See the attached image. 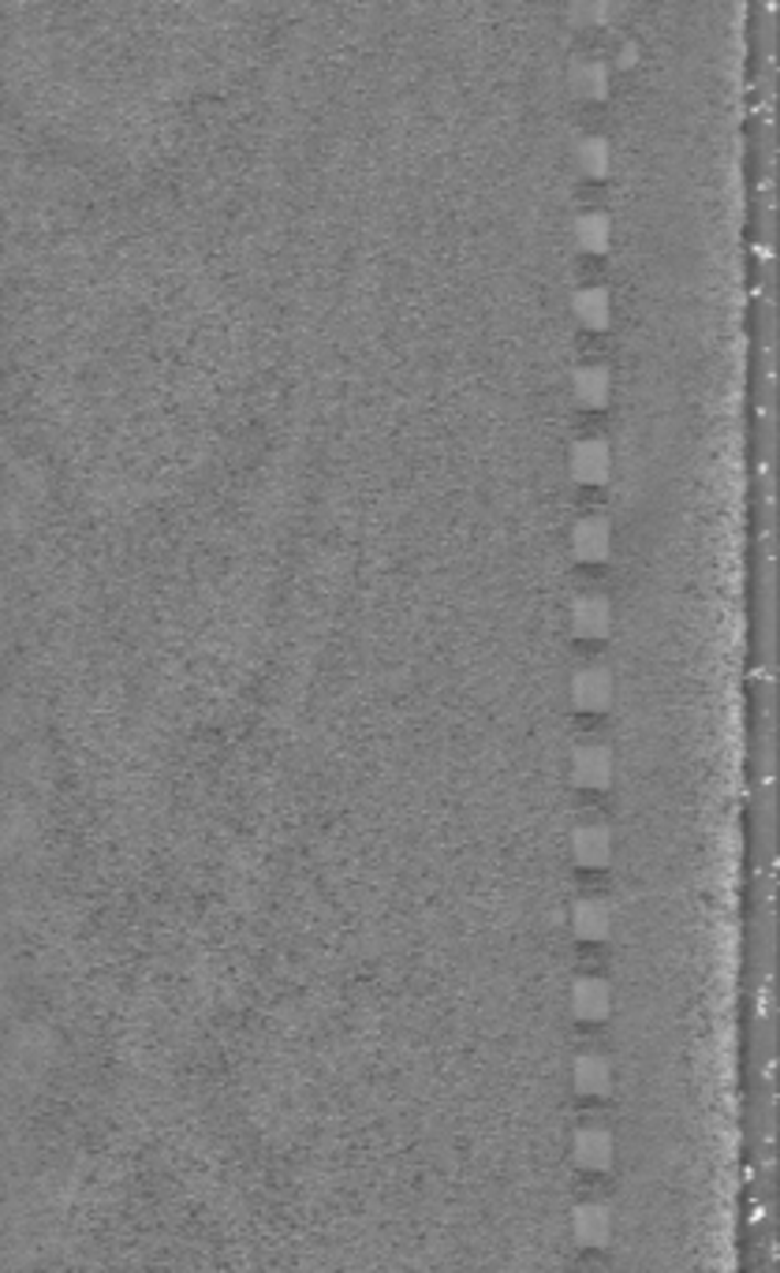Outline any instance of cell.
<instances>
[{
	"label": "cell",
	"instance_id": "cell-1",
	"mask_svg": "<svg viewBox=\"0 0 780 1273\" xmlns=\"http://www.w3.org/2000/svg\"><path fill=\"white\" fill-rule=\"evenodd\" d=\"M567 471L583 486H602L613 475V449L605 438H579L567 449Z\"/></svg>",
	"mask_w": 780,
	"mask_h": 1273
},
{
	"label": "cell",
	"instance_id": "cell-2",
	"mask_svg": "<svg viewBox=\"0 0 780 1273\" xmlns=\"http://www.w3.org/2000/svg\"><path fill=\"white\" fill-rule=\"evenodd\" d=\"M567 769H572V780L579 788H609L613 780V769H616V758H613V747L602 744V740H586L572 751V762H567Z\"/></svg>",
	"mask_w": 780,
	"mask_h": 1273
},
{
	"label": "cell",
	"instance_id": "cell-3",
	"mask_svg": "<svg viewBox=\"0 0 780 1273\" xmlns=\"http://www.w3.org/2000/svg\"><path fill=\"white\" fill-rule=\"evenodd\" d=\"M567 691H572V702L579 710H605L613 702V672L605 669L598 661H586L579 669L572 672V680H567Z\"/></svg>",
	"mask_w": 780,
	"mask_h": 1273
},
{
	"label": "cell",
	"instance_id": "cell-4",
	"mask_svg": "<svg viewBox=\"0 0 780 1273\" xmlns=\"http://www.w3.org/2000/svg\"><path fill=\"white\" fill-rule=\"evenodd\" d=\"M567 542L579 561H605L613 549V524L602 513H586L567 530Z\"/></svg>",
	"mask_w": 780,
	"mask_h": 1273
},
{
	"label": "cell",
	"instance_id": "cell-5",
	"mask_svg": "<svg viewBox=\"0 0 780 1273\" xmlns=\"http://www.w3.org/2000/svg\"><path fill=\"white\" fill-rule=\"evenodd\" d=\"M567 621H572L575 635H583V639H602V635H609V628H613L609 594H602V591L579 594L572 602V609H567Z\"/></svg>",
	"mask_w": 780,
	"mask_h": 1273
},
{
	"label": "cell",
	"instance_id": "cell-6",
	"mask_svg": "<svg viewBox=\"0 0 780 1273\" xmlns=\"http://www.w3.org/2000/svg\"><path fill=\"white\" fill-rule=\"evenodd\" d=\"M572 855L579 866H591V871H598V866H609L613 860V829L605 822H583L572 829Z\"/></svg>",
	"mask_w": 780,
	"mask_h": 1273
},
{
	"label": "cell",
	"instance_id": "cell-7",
	"mask_svg": "<svg viewBox=\"0 0 780 1273\" xmlns=\"http://www.w3.org/2000/svg\"><path fill=\"white\" fill-rule=\"evenodd\" d=\"M572 1154H575V1165H579V1169L605 1173L613 1165V1135L605 1132L602 1124H586L575 1132Z\"/></svg>",
	"mask_w": 780,
	"mask_h": 1273
},
{
	"label": "cell",
	"instance_id": "cell-8",
	"mask_svg": "<svg viewBox=\"0 0 780 1273\" xmlns=\"http://www.w3.org/2000/svg\"><path fill=\"white\" fill-rule=\"evenodd\" d=\"M609 1008H613L609 982L598 979V975L575 979V986H572V1012L583 1020V1024H602V1020L609 1016Z\"/></svg>",
	"mask_w": 780,
	"mask_h": 1273
},
{
	"label": "cell",
	"instance_id": "cell-9",
	"mask_svg": "<svg viewBox=\"0 0 780 1273\" xmlns=\"http://www.w3.org/2000/svg\"><path fill=\"white\" fill-rule=\"evenodd\" d=\"M572 314L586 330H605L613 322V295L605 284H579L572 292Z\"/></svg>",
	"mask_w": 780,
	"mask_h": 1273
},
{
	"label": "cell",
	"instance_id": "cell-10",
	"mask_svg": "<svg viewBox=\"0 0 780 1273\" xmlns=\"http://www.w3.org/2000/svg\"><path fill=\"white\" fill-rule=\"evenodd\" d=\"M572 392L586 408H602L613 392V374L605 363H579L572 370Z\"/></svg>",
	"mask_w": 780,
	"mask_h": 1273
},
{
	"label": "cell",
	"instance_id": "cell-11",
	"mask_svg": "<svg viewBox=\"0 0 780 1273\" xmlns=\"http://www.w3.org/2000/svg\"><path fill=\"white\" fill-rule=\"evenodd\" d=\"M572 236L586 255H602V250H609L613 244V217L605 214V209H583V214H575L572 220Z\"/></svg>",
	"mask_w": 780,
	"mask_h": 1273
},
{
	"label": "cell",
	"instance_id": "cell-12",
	"mask_svg": "<svg viewBox=\"0 0 780 1273\" xmlns=\"http://www.w3.org/2000/svg\"><path fill=\"white\" fill-rule=\"evenodd\" d=\"M572 1232L583 1248H605L613 1237V1213L602 1207V1202H586V1207L575 1210Z\"/></svg>",
	"mask_w": 780,
	"mask_h": 1273
},
{
	"label": "cell",
	"instance_id": "cell-13",
	"mask_svg": "<svg viewBox=\"0 0 780 1273\" xmlns=\"http://www.w3.org/2000/svg\"><path fill=\"white\" fill-rule=\"evenodd\" d=\"M575 165H579L583 176H591V180L609 176V169H613V142L605 139V134H598V131L583 134V139L575 142Z\"/></svg>",
	"mask_w": 780,
	"mask_h": 1273
},
{
	"label": "cell",
	"instance_id": "cell-14",
	"mask_svg": "<svg viewBox=\"0 0 780 1273\" xmlns=\"http://www.w3.org/2000/svg\"><path fill=\"white\" fill-rule=\"evenodd\" d=\"M572 930L579 941H605L613 930V915L605 900H579L572 911Z\"/></svg>",
	"mask_w": 780,
	"mask_h": 1273
},
{
	"label": "cell",
	"instance_id": "cell-15",
	"mask_svg": "<svg viewBox=\"0 0 780 1273\" xmlns=\"http://www.w3.org/2000/svg\"><path fill=\"white\" fill-rule=\"evenodd\" d=\"M572 1079H575V1091L586 1094V1098H605V1094L613 1091V1068H609V1060H605V1057H594V1054L575 1060Z\"/></svg>",
	"mask_w": 780,
	"mask_h": 1273
},
{
	"label": "cell",
	"instance_id": "cell-16",
	"mask_svg": "<svg viewBox=\"0 0 780 1273\" xmlns=\"http://www.w3.org/2000/svg\"><path fill=\"white\" fill-rule=\"evenodd\" d=\"M572 83L586 98H605L613 83V67L609 61H602V56H583V61H575L572 67Z\"/></svg>",
	"mask_w": 780,
	"mask_h": 1273
},
{
	"label": "cell",
	"instance_id": "cell-17",
	"mask_svg": "<svg viewBox=\"0 0 780 1273\" xmlns=\"http://www.w3.org/2000/svg\"><path fill=\"white\" fill-rule=\"evenodd\" d=\"M616 61L624 67L639 61V42H635V37H620V42H616Z\"/></svg>",
	"mask_w": 780,
	"mask_h": 1273
},
{
	"label": "cell",
	"instance_id": "cell-18",
	"mask_svg": "<svg viewBox=\"0 0 780 1273\" xmlns=\"http://www.w3.org/2000/svg\"><path fill=\"white\" fill-rule=\"evenodd\" d=\"M579 12H583L586 19H609L613 8H609V4H579Z\"/></svg>",
	"mask_w": 780,
	"mask_h": 1273
}]
</instances>
